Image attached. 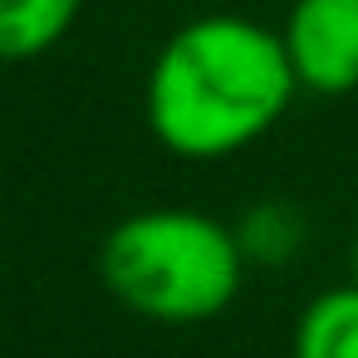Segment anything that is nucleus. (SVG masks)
<instances>
[{
    "label": "nucleus",
    "mask_w": 358,
    "mask_h": 358,
    "mask_svg": "<svg viewBox=\"0 0 358 358\" xmlns=\"http://www.w3.org/2000/svg\"><path fill=\"white\" fill-rule=\"evenodd\" d=\"M236 241L245 250V260H260V265H285L299 245H304V221L280 206V201H265L255 206L241 226H236Z\"/></svg>",
    "instance_id": "6"
},
{
    "label": "nucleus",
    "mask_w": 358,
    "mask_h": 358,
    "mask_svg": "<svg viewBox=\"0 0 358 358\" xmlns=\"http://www.w3.org/2000/svg\"><path fill=\"white\" fill-rule=\"evenodd\" d=\"M289 358H358V285L353 280L304 304Z\"/></svg>",
    "instance_id": "4"
},
{
    "label": "nucleus",
    "mask_w": 358,
    "mask_h": 358,
    "mask_svg": "<svg viewBox=\"0 0 358 358\" xmlns=\"http://www.w3.org/2000/svg\"><path fill=\"white\" fill-rule=\"evenodd\" d=\"M84 10V0H0V59L20 64L55 50Z\"/></svg>",
    "instance_id": "5"
},
{
    "label": "nucleus",
    "mask_w": 358,
    "mask_h": 358,
    "mask_svg": "<svg viewBox=\"0 0 358 358\" xmlns=\"http://www.w3.org/2000/svg\"><path fill=\"white\" fill-rule=\"evenodd\" d=\"M299 94L280 30L245 15H201L167 35L148 69L152 138L187 162H221L260 143Z\"/></svg>",
    "instance_id": "1"
},
{
    "label": "nucleus",
    "mask_w": 358,
    "mask_h": 358,
    "mask_svg": "<svg viewBox=\"0 0 358 358\" xmlns=\"http://www.w3.org/2000/svg\"><path fill=\"white\" fill-rule=\"evenodd\" d=\"M280 40L299 89L324 99L358 89V0H294Z\"/></svg>",
    "instance_id": "3"
},
{
    "label": "nucleus",
    "mask_w": 358,
    "mask_h": 358,
    "mask_svg": "<svg viewBox=\"0 0 358 358\" xmlns=\"http://www.w3.org/2000/svg\"><path fill=\"white\" fill-rule=\"evenodd\" d=\"M99 275L118 304L157 324H206L231 309L245 250L231 226L187 206H152L103 236Z\"/></svg>",
    "instance_id": "2"
},
{
    "label": "nucleus",
    "mask_w": 358,
    "mask_h": 358,
    "mask_svg": "<svg viewBox=\"0 0 358 358\" xmlns=\"http://www.w3.org/2000/svg\"><path fill=\"white\" fill-rule=\"evenodd\" d=\"M348 270H353V285H358V231H353V245H348Z\"/></svg>",
    "instance_id": "7"
}]
</instances>
